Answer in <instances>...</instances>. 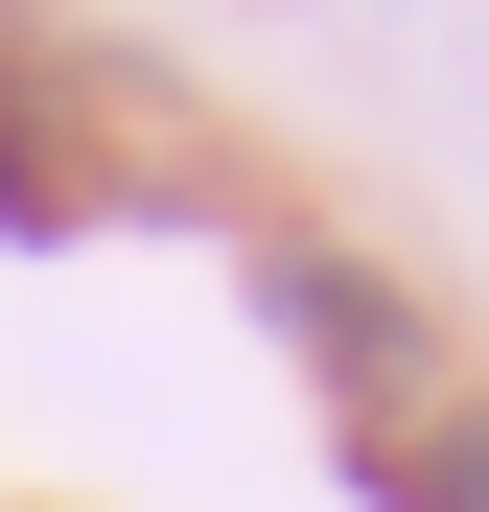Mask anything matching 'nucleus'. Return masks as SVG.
I'll return each instance as SVG.
<instances>
[{
	"label": "nucleus",
	"instance_id": "nucleus-1",
	"mask_svg": "<svg viewBox=\"0 0 489 512\" xmlns=\"http://www.w3.org/2000/svg\"><path fill=\"white\" fill-rule=\"evenodd\" d=\"M257 303H280V350H326V373H420V303H396V280H326V256H257Z\"/></svg>",
	"mask_w": 489,
	"mask_h": 512
},
{
	"label": "nucleus",
	"instance_id": "nucleus-2",
	"mask_svg": "<svg viewBox=\"0 0 489 512\" xmlns=\"http://www.w3.org/2000/svg\"><path fill=\"white\" fill-rule=\"evenodd\" d=\"M0 210H24V233H70V210H94V187H70V140L24 117V70H0Z\"/></svg>",
	"mask_w": 489,
	"mask_h": 512
}]
</instances>
